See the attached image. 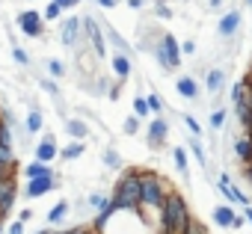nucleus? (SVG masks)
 Instances as JSON below:
<instances>
[{
  "label": "nucleus",
  "instance_id": "nucleus-1",
  "mask_svg": "<svg viewBox=\"0 0 252 234\" xmlns=\"http://www.w3.org/2000/svg\"><path fill=\"white\" fill-rule=\"evenodd\" d=\"M113 205L119 210H143V190H140V169H122L113 193Z\"/></svg>",
  "mask_w": 252,
  "mask_h": 234
},
{
  "label": "nucleus",
  "instance_id": "nucleus-2",
  "mask_svg": "<svg viewBox=\"0 0 252 234\" xmlns=\"http://www.w3.org/2000/svg\"><path fill=\"white\" fill-rule=\"evenodd\" d=\"M140 190H143V210H160L163 202H166V193L172 190V184L160 175V172H152V169H140Z\"/></svg>",
  "mask_w": 252,
  "mask_h": 234
},
{
  "label": "nucleus",
  "instance_id": "nucleus-3",
  "mask_svg": "<svg viewBox=\"0 0 252 234\" xmlns=\"http://www.w3.org/2000/svg\"><path fill=\"white\" fill-rule=\"evenodd\" d=\"M166 222H169V228H172V234H184V228H187V222H190V205H187V199L172 187L169 193H166V202H163V207L158 210Z\"/></svg>",
  "mask_w": 252,
  "mask_h": 234
},
{
  "label": "nucleus",
  "instance_id": "nucleus-4",
  "mask_svg": "<svg viewBox=\"0 0 252 234\" xmlns=\"http://www.w3.org/2000/svg\"><path fill=\"white\" fill-rule=\"evenodd\" d=\"M152 57H155V62L163 68V71H178L181 68V45H178V39L172 36V33H163L155 45H152Z\"/></svg>",
  "mask_w": 252,
  "mask_h": 234
},
{
  "label": "nucleus",
  "instance_id": "nucleus-5",
  "mask_svg": "<svg viewBox=\"0 0 252 234\" xmlns=\"http://www.w3.org/2000/svg\"><path fill=\"white\" fill-rule=\"evenodd\" d=\"M80 27H83V39L89 42L95 59H107V36H104V24H98L95 15H80Z\"/></svg>",
  "mask_w": 252,
  "mask_h": 234
},
{
  "label": "nucleus",
  "instance_id": "nucleus-6",
  "mask_svg": "<svg viewBox=\"0 0 252 234\" xmlns=\"http://www.w3.org/2000/svg\"><path fill=\"white\" fill-rule=\"evenodd\" d=\"M169 119L160 113V116H152L149 119V125H146V146L152 148V151H160L163 146H166V140H169Z\"/></svg>",
  "mask_w": 252,
  "mask_h": 234
},
{
  "label": "nucleus",
  "instance_id": "nucleus-7",
  "mask_svg": "<svg viewBox=\"0 0 252 234\" xmlns=\"http://www.w3.org/2000/svg\"><path fill=\"white\" fill-rule=\"evenodd\" d=\"M15 24H18V30L27 36V39H39L42 33H45V15L39 12V9H21L18 15H15Z\"/></svg>",
  "mask_w": 252,
  "mask_h": 234
},
{
  "label": "nucleus",
  "instance_id": "nucleus-8",
  "mask_svg": "<svg viewBox=\"0 0 252 234\" xmlns=\"http://www.w3.org/2000/svg\"><path fill=\"white\" fill-rule=\"evenodd\" d=\"M60 187H63L60 175L33 178V181H24V199H27V202H39L42 196H48V193H54V190H60Z\"/></svg>",
  "mask_w": 252,
  "mask_h": 234
},
{
  "label": "nucleus",
  "instance_id": "nucleus-9",
  "mask_svg": "<svg viewBox=\"0 0 252 234\" xmlns=\"http://www.w3.org/2000/svg\"><path fill=\"white\" fill-rule=\"evenodd\" d=\"M60 45H63V48L86 45V39H83V27H80V15H68V18H63V24H60Z\"/></svg>",
  "mask_w": 252,
  "mask_h": 234
},
{
  "label": "nucleus",
  "instance_id": "nucleus-10",
  "mask_svg": "<svg viewBox=\"0 0 252 234\" xmlns=\"http://www.w3.org/2000/svg\"><path fill=\"white\" fill-rule=\"evenodd\" d=\"M217 190H220V196L225 199V202H231V205H240V207H246V205H252L249 202V196L228 178V172H222L220 178H217Z\"/></svg>",
  "mask_w": 252,
  "mask_h": 234
},
{
  "label": "nucleus",
  "instance_id": "nucleus-11",
  "mask_svg": "<svg viewBox=\"0 0 252 234\" xmlns=\"http://www.w3.org/2000/svg\"><path fill=\"white\" fill-rule=\"evenodd\" d=\"M240 27H243V12L240 9H228V12H222V18L217 24V36L220 39H234Z\"/></svg>",
  "mask_w": 252,
  "mask_h": 234
},
{
  "label": "nucleus",
  "instance_id": "nucleus-12",
  "mask_svg": "<svg viewBox=\"0 0 252 234\" xmlns=\"http://www.w3.org/2000/svg\"><path fill=\"white\" fill-rule=\"evenodd\" d=\"M15 202H18V175L0 181V213L9 216L12 207H15Z\"/></svg>",
  "mask_w": 252,
  "mask_h": 234
},
{
  "label": "nucleus",
  "instance_id": "nucleus-13",
  "mask_svg": "<svg viewBox=\"0 0 252 234\" xmlns=\"http://www.w3.org/2000/svg\"><path fill=\"white\" fill-rule=\"evenodd\" d=\"M33 157L42 160V163H54L60 157V148H57V137L54 134H45L36 146H33Z\"/></svg>",
  "mask_w": 252,
  "mask_h": 234
},
{
  "label": "nucleus",
  "instance_id": "nucleus-14",
  "mask_svg": "<svg viewBox=\"0 0 252 234\" xmlns=\"http://www.w3.org/2000/svg\"><path fill=\"white\" fill-rule=\"evenodd\" d=\"M225 86H228V74H225V68L217 65V68H208V71H205V92H208V95L217 98V95H222Z\"/></svg>",
  "mask_w": 252,
  "mask_h": 234
},
{
  "label": "nucleus",
  "instance_id": "nucleus-15",
  "mask_svg": "<svg viewBox=\"0 0 252 234\" xmlns=\"http://www.w3.org/2000/svg\"><path fill=\"white\" fill-rule=\"evenodd\" d=\"M110 71L116 74V80H122V83H125V80L131 77V71H134V65H131V57L116 51V54L110 57Z\"/></svg>",
  "mask_w": 252,
  "mask_h": 234
},
{
  "label": "nucleus",
  "instance_id": "nucleus-16",
  "mask_svg": "<svg viewBox=\"0 0 252 234\" xmlns=\"http://www.w3.org/2000/svg\"><path fill=\"white\" fill-rule=\"evenodd\" d=\"M175 92H178L181 98H187V101H199V95H202V86L196 83V77H190V74H181V77L175 80Z\"/></svg>",
  "mask_w": 252,
  "mask_h": 234
},
{
  "label": "nucleus",
  "instance_id": "nucleus-17",
  "mask_svg": "<svg viewBox=\"0 0 252 234\" xmlns=\"http://www.w3.org/2000/svg\"><path fill=\"white\" fill-rule=\"evenodd\" d=\"M116 210H119V207L113 205V199H107V205H104V207H98V210H95V216H92V231H95V234H104V228L110 225V219L116 216Z\"/></svg>",
  "mask_w": 252,
  "mask_h": 234
},
{
  "label": "nucleus",
  "instance_id": "nucleus-18",
  "mask_svg": "<svg viewBox=\"0 0 252 234\" xmlns=\"http://www.w3.org/2000/svg\"><path fill=\"white\" fill-rule=\"evenodd\" d=\"M21 175H24V181H33V178H45V175H57V172H54L51 163H42V160L33 157V160L21 169Z\"/></svg>",
  "mask_w": 252,
  "mask_h": 234
},
{
  "label": "nucleus",
  "instance_id": "nucleus-19",
  "mask_svg": "<svg viewBox=\"0 0 252 234\" xmlns=\"http://www.w3.org/2000/svg\"><path fill=\"white\" fill-rule=\"evenodd\" d=\"M187 148H190V154L199 160V166H202L205 172H211V157H208V151H205L202 137H190V140H187Z\"/></svg>",
  "mask_w": 252,
  "mask_h": 234
},
{
  "label": "nucleus",
  "instance_id": "nucleus-20",
  "mask_svg": "<svg viewBox=\"0 0 252 234\" xmlns=\"http://www.w3.org/2000/svg\"><path fill=\"white\" fill-rule=\"evenodd\" d=\"M172 163H175V172L181 175V181L190 184V166H187V148L184 146H175L172 148Z\"/></svg>",
  "mask_w": 252,
  "mask_h": 234
},
{
  "label": "nucleus",
  "instance_id": "nucleus-21",
  "mask_svg": "<svg viewBox=\"0 0 252 234\" xmlns=\"http://www.w3.org/2000/svg\"><path fill=\"white\" fill-rule=\"evenodd\" d=\"M234 216H237V210H234L231 205H217V207L211 210V219H214V222H217L220 228H231Z\"/></svg>",
  "mask_w": 252,
  "mask_h": 234
},
{
  "label": "nucleus",
  "instance_id": "nucleus-22",
  "mask_svg": "<svg viewBox=\"0 0 252 234\" xmlns=\"http://www.w3.org/2000/svg\"><path fill=\"white\" fill-rule=\"evenodd\" d=\"M68 210H71V205H68L65 199H63V202H57V205L48 210V216H45V219H48V225H51V228H60V225H63V219H68Z\"/></svg>",
  "mask_w": 252,
  "mask_h": 234
},
{
  "label": "nucleus",
  "instance_id": "nucleus-23",
  "mask_svg": "<svg viewBox=\"0 0 252 234\" xmlns=\"http://www.w3.org/2000/svg\"><path fill=\"white\" fill-rule=\"evenodd\" d=\"M104 36H107V42H110V45H113V48H116L119 54H128V57L134 54V48H131L128 42H125V39H122V33H119L116 27H110V24H104Z\"/></svg>",
  "mask_w": 252,
  "mask_h": 234
},
{
  "label": "nucleus",
  "instance_id": "nucleus-24",
  "mask_svg": "<svg viewBox=\"0 0 252 234\" xmlns=\"http://www.w3.org/2000/svg\"><path fill=\"white\" fill-rule=\"evenodd\" d=\"M83 154H86V140H71V143H65L60 148V157L63 160H80Z\"/></svg>",
  "mask_w": 252,
  "mask_h": 234
},
{
  "label": "nucleus",
  "instance_id": "nucleus-25",
  "mask_svg": "<svg viewBox=\"0 0 252 234\" xmlns=\"http://www.w3.org/2000/svg\"><path fill=\"white\" fill-rule=\"evenodd\" d=\"M42 128H45V116H42V110H39V107H30V113H27V122H24V131H27V137L39 134Z\"/></svg>",
  "mask_w": 252,
  "mask_h": 234
},
{
  "label": "nucleus",
  "instance_id": "nucleus-26",
  "mask_svg": "<svg viewBox=\"0 0 252 234\" xmlns=\"http://www.w3.org/2000/svg\"><path fill=\"white\" fill-rule=\"evenodd\" d=\"M101 160H104V166H107L110 172H122V169H125V160H122V154H119L113 146H107V148L101 151Z\"/></svg>",
  "mask_w": 252,
  "mask_h": 234
},
{
  "label": "nucleus",
  "instance_id": "nucleus-27",
  "mask_svg": "<svg viewBox=\"0 0 252 234\" xmlns=\"http://www.w3.org/2000/svg\"><path fill=\"white\" fill-rule=\"evenodd\" d=\"M234 157H237L243 166L252 163V140H249V137H240V140L234 143Z\"/></svg>",
  "mask_w": 252,
  "mask_h": 234
},
{
  "label": "nucleus",
  "instance_id": "nucleus-28",
  "mask_svg": "<svg viewBox=\"0 0 252 234\" xmlns=\"http://www.w3.org/2000/svg\"><path fill=\"white\" fill-rule=\"evenodd\" d=\"M65 131H68L71 140H89V125L83 119H68L65 122Z\"/></svg>",
  "mask_w": 252,
  "mask_h": 234
},
{
  "label": "nucleus",
  "instance_id": "nucleus-29",
  "mask_svg": "<svg viewBox=\"0 0 252 234\" xmlns=\"http://www.w3.org/2000/svg\"><path fill=\"white\" fill-rule=\"evenodd\" d=\"M225 122H228V110H225V107H217V110L211 113V119H208V128H211V131H222Z\"/></svg>",
  "mask_w": 252,
  "mask_h": 234
},
{
  "label": "nucleus",
  "instance_id": "nucleus-30",
  "mask_svg": "<svg viewBox=\"0 0 252 234\" xmlns=\"http://www.w3.org/2000/svg\"><path fill=\"white\" fill-rule=\"evenodd\" d=\"M0 163L18 166V148H15V143H0Z\"/></svg>",
  "mask_w": 252,
  "mask_h": 234
},
{
  "label": "nucleus",
  "instance_id": "nucleus-31",
  "mask_svg": "<svg viewBox=\"0 0 252 234\" xmlns=\"http://www.w3.org/2000/svg\"><path fill=\"white\" fill-rule=\"evenodd\" d=\"M140 128H143V119H140L137 113H131L128 119H125V125H122V134H125V137H137Z\"/></svg>",
  "mask_w": 252,
  "mask_h": 234
},
{
  "label": "nucleus",
  "instance_id": "nucleus-32",
  "mask_svg": "<svg viewBox=\"0 0 252 234\" xmlns=\"http://www.w3.org/2000/svg\"><path fill=\"white\" fill-rule=\"evenodd\" d=\"M146 101H149V110H152V116H160V113H166V101H163V95H160V92H149V95H146Z\"/></svg>",
  "mask_w": 252,
  "mask_h": 234
},
{
  "label": "nucleus",
  "instance_id": "nucleus-33",
  "mask_svg": "<svg viewBox=\"0 0 252 234\" xmlns=\"http://www.w3.org/2000/svg\"><path fill=\"white\" fill-rule=\"evenodd\" d=\"M39 89H42V92H48L54 101H60V95H63V92H60V83H57L54 77H39Z\"/></svg>",
  "mask_w": 252,
  "mask_h": 234
},
{
  "label": "nucleus",
  "instance_id": "nucleus-34",
  "mask_svg": "<svg viewBox=\"0 0 252 234\" xmlns=\"http://www.w3.org/2000/svg\"><path fill=\"white\" fill-rule=\"evenodd\" d=\"M155 18H160V21H172V18H175V9L166 3V0H155Z\"/></svg>",
  "mask_w": 252,
  "mask_h": 234
},
{
  "label": "nucleus",
  "instance_id": "nucleus-35",
  "mask_svg": "<svg viewBox=\"0 0 252 234\" xmlns=\"http://www.w3.org/2000/svg\"><path fill=\"white\" fill-rule=\"evenodd\" d=\"M63 12H65V9H63V6L57 3V0H51V3H48V6L42 9V15H45V21H60V18H63Z\"/></svg>",
  "mask_w": 252,
  "mask_h": 234
},
{
  "label": "nucleus",
  "instance_id": "nucleus-36",
  "mask_svg": "<svg viewBox=\"0 0 252 234\" xmlns=\"http://www.w3.org/2000/svg\"><path fill=\"white\" fill-rule=\"evenodd\" d=\"M65 71H68V68H65V62H63V59H48V74H51L54 80H63V77H65Z\"/></svg>",
  "mask_w": 252,
  "mask_h": 234
},
{
  "label": "nucleus",
  "instance_id": "nucleus-37",
  "mask_svg": "<svg viewBox=\"0 0 252 234\" xmlns=\"http://www.w3.org/2000/svg\"><path fill=\"white\" fill-rule=\"evenodd\" d=\"M107 199H110L107 193H101V190H92V193L86 196V205H89L92 210H98V207H104V205H107Z\"/></svg>",
  "mask_w": 252,
  "mask_h": 234
},
{
  "label": "nucleus",
  "instance_id": "nucleus-38",
  "mask_svg": "<svg viewBox=\"0 0 252 234\" xmlns=\"http://www.w3.org/2000/svg\"><path fill=\"white\" fill-rule=\"evenodd\" d=\"M181 122L187 125V131H190L193 137H205V128H202V125L196 122V116H190V113H184V116H181Z\"/></svg>",
  "mask_w": 252,
  "mask_h": 234
},
{
  "label": "nucleus",
  "instance_id": "nucleus-39",
  "mask_svg": "<svg viewBox=\"0 0 252 234\" xmlns=\"http://www.w3.org/2000/svg\"><path fill=\"white\" fill-rule=\"evenodd\" d=\"M134 113L140 116V119H152V110H149L146 95H137V98H134Z\"/></svg>",
  "mask_w": 252,
  "mask_h": 234
},
{
  "label": "nucleus",
  "instance_id": "nucleus-40",
  "mask_svg": "<svg viewBox=\"0 0 252 234\" xmlns=\"http://www.w3.org/2000/svg\"><path fill=\"white\" fill-rule=\"evenodd\" d=\"M184 234H208V225H205L202 219H196V216H190V222H187V228H184Z\"/></svg>",
  "mask_w": 252,
  "mask_h": 234
},
{
  "label": "nucleus",
  "instance_id": "nucleus-41",
  "mask_svg": "<svg viewBox=\"0 0 252 234\" xmlns=\"http://www.w3.org/2000/svg\"><path fill=\"white\" fill-rule=\"evenodd\" d=\"M12 59H15L18 65H30V54H27L21 45H15V48H12Z\"/></svg>",
  "mask_w": 252,
  "mask_h": 234
},
{
  "label": "nucleus",
  "instance_id": "nucleus-42",
  "mask_svg": "<svg viewBox=\"0 0 252 234\" xmlns=\"http://www.w3.org/2000/svg\"><path fill=\"white\" fill-rule=\"evenodd\" d=\"M63 234H95V231H92V225L77 222V225H71V228H63Z\"/></svg>",
  "mask_w": 252,
  "mask_h": 234
},
{
  "label": "nucleus",
  "instance_id": "nucleus-43",
  "mask_svg": "<svg viewBox=\"0 0 252 234\" xmlns=\"http://www.w3.org/2000/svg\"><path fill=\"white\" fill-rule=\"evenodd\" d=\"M15 172H18V166H12V163H0V181H3V178H15Z\"/></svg>",
  "mask_w": 252,
  "mask_h": 234
},
{
  "label": "nucleus",
  "instance_id": "nucleus-44",
  "mask_svg": "<svg viewBox=\"0 0 252 234\" xmlns=\"http://www.w3.org/2000/svg\"><path fill=\"white\" fill-rule=\"evenodd\" d=\"M196 48H199V45H196L193 39H187V42H181V54H184V57H193V54H196Z\"/></svg>",
  "mask_w": 252,
  "mask_h": 234
},
{
  "label": "nucleus",
  "instance_id": "nucleus-45",
  "mask_svg": "<svg viewBox=\"0 0 252 234\" xmlns=\"http://www.w3.org/2000/svg\"><path fill=\"white\" fill-rule=\"evenodd\" d=\"M95 3H98V6H101L104 12H110V9H116V6L122 3V0H95Z\"/></svg>",
  "mask_w": 252,
  "mask_h": 234
},
{
  "label": "nucleus",
  "instance_id": "nucleus-46",
  "mask_svg": "<svg viewBox=\"0 0 252 234\" xmlns=\"http://www.w3.org/2000/svg\"><path fill=\"white\" fill-rule=\"evenodd\" d=\"M18 219H21V222L27 225V222L33 219V207H21V210H18Z\"/></svg>",
  "mask_w": 252,
  "mask_h": 234
},
{
  "label": "nucleus",
  "instance_id": "nucleus-47",
  "mask_svg": "<svg viewBox=\"0 0 252 234\" xmlns=\"http://www.w3.org/2000/svg\"><path fill=\"white\" fill-rule=\"evenodd\" d=\"M6 234H24V222H21V219H15V222L6 228Z\"/></svg>",
  "mask_w": 252,
  "mask_h": 234
},
{
  "label": "nucleus",
  "instance_id": "nucleus-48",
  "mask_svg": "<svg viewBox=\"0 0 252 234\" xmlns=\"http://www.w3.org/2000/svg\"><path fill=\"white\" fill-rule=\"evenodd\" d=\"M143 3H146V0H125V6L134 9V12H140V9H143Z\"/></svg>",
  "mask_w": 252,
  "mask_h": 234
},
{
  "label": "nucleus",
  "instance_id": "nucleus-49",
  "mask_svg": "<svg viewBox=\"0 0 252 234\" xmlns=\"http://www.w3.org/2000/svg\"><path fill=\"white\" fill-rule=\"evenodd\" d=\"M243 225H246V216H243V213H237V216H234V222H231V231H237V228H243Z\"/></svg>",
  "mask_w": 252,
  "mask_h": 234
},
{
  "label": "nucleus",
  "instance_id": "nucleus-50",
  "mask_svg": "<svg viewBox=\"0 0 252 234\" xmlns=\"http://www.w3.org/2000/svg\"><path fill=\"white\" fill-rule=\"evenodd\" d=\"M222 3H225V0H208V9H211V12H220Z\"/></svg>",
  "mask_w": 252,
  "mask_h": 234
},
{
  "label": "nucleus",
  "instance_id": "nucleus-51",
  "mask_svg": "<svg viewBox=\"0 0 252 234\" xmlns=\"http://www.w3.org/2000/svg\"><path fill=\"white\" fill-rule=\"evenodd\" d=\"M57 3H60V6H63V9H65V12H71V9H74V6H77V3H74V0H57Z\"/></svg>",
  "mask_w": 252,
  "mask_h": 234
},
{
  "label": "nucleus",
  "instance_id": "nucleus-52",
  "mask_svg": "<svg viewBox=\"0 0 252 234\" xmlns=\"http://www.w3.org/2000/svg\"><path fill=\"white\" fill-rule=\"evenodd\" d=\"M243 181L252 187V166H243Z\"/></svg>",
  "mask_w": 252,
  "mask_h": 234
},
{
  "label": "nucleus",
  "instance_id": "nucleus-53",
  "mask_svg": "<svg viewBox=\"0 0 252 234\" xmlns=\"http://www.w3.org/2000/svg\"><path fill=\"white\" fill-rule=\"evenodd\" d=\"M243 216H246V222L252 225V205H246V207H243Z\"/></svg>",
  "mask_w": 252,
  "mask_h": 234
},
{
  "label": "nucleus",
  "instance_id": "nucleus-54",
  "mask_svg": "<svg viewBox=\"0 0 252 234\" xmlns=\"http://www.w3.org/2000/svg\"><path fill=\"white\" fill-rule=\"evenodd\" d=\"M243 3H246V6H249V9H252V0H243Z\"/></svg>",
  "mask_w": 252,
  "mask_h": 234
},
{
  "label": "nucleus",
  "instance_id": "nucleus-55",
  "mask_svg": "<svg viewBox=\"0 0 252 234\" xmlns=\"http://www.w3.org/2000/svg\"><path fill=\"white\" fill-rule=\"evenodd\" d=\"M0 222H6V216H3V213H0Z\"/></svg>",
  "mask_w": 252,
  "mask_h": 234
},
{
  "label": "nucleus",
  "instance_id": "nucleus-56",
  "mask_svg": "<svg viewBox=\"0 0 252 234\" xmlns=\"http://www.w3.org/2000/svg\"><path fill=\"white\" fill-rule=\"evenodd\" d=\"M0 234H3V222H0Z\"/></svg>",
  "mask_w": 252,
  "mask_h": 234
},
{
  "label": "nucleus",
  "instance_id": "nucleus-57",
  "mask_svg": "<svg viewBox=\"0 0 252 234\" xmlns=\"http://www.w3.org/2000/svg\"><path fill=\"white\" fill-rule=\"evenodd\" d=\"M74 3H77V6H80V3H83V0H74Z\"/></svg>",
  "mask_w": 252,
  "mask_h": 234
},
{
  "label": "nucleus",
  "instance_id": "nucleus-58",
  "mask_svg": "<svg viewBox=\"0 0 252 234\" xmlns=\"http://www.w3.org/2000/svg\"><path fill=\"white\" fill-rule=\"evenodd\" d=\"M92 3H95V0H92Z\"/></svg>",
  "mask_w": 252,
  "mask_h": 234
},
{
  "label": "nucleus",
  "instance_id": "nucleus-59",
  "mask_svg": "<svg viewBox=\"0 0 252 234\" xmlns=\"http://www.w3.org/2000/svg\"><path fill=\"white\" fill-rule=\"evenodd\" d=\"M249 166H252V163H249Z\"/></svg>",
  "mask_w": 252,
  "mask_h": 234
}]
</instances>
